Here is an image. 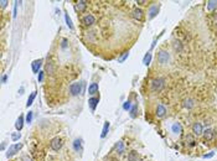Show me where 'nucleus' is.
<instances>
[{
  "instance_id": "1",
  "label": "nucleus",
  "mask_w": 217,
  "mask_h": 161,
  "mask_svg": "<svg viewBox=\"0 0 217 161\" xmlns=\"http://www.w3.org/2000/svg\"><path fill=\"white\" fill-rule=\"evenodd\" d=\"M169 61H170V53L165 51V50H160L158 52V62L160 65H168Z\"/></svg>"
},
{
  "instance_id": "2",
  "label": "nucleus",
  "mask_w": 217,
  "mask_h": 161,
  "mask_svg": "<svg viewBox=\"0 0 217 161\" xmlns=\"http://www.w3.org/2000/svg\"><path fill=\"white\" fill-rule=\"evenodd\" d=\"M165 86V79L164 78H155V79L151 81V89L154 92H159L164 88Z\"/></svg>"
},
{
  "instance_id": "3",
  "label": "nucleus",
  "mask_w": 217,
  "mask_h": 161,
  "mask_svg": "<svg viewBox=\"0 0 217 161\" xmlns=\"http://www.w3.org/2000/svg\"><path fill=\"white\" fill-rule=\"evenodd\" d=\"M82 87H83L82 82H74V83L70 86V93L72 94V96H78V94H81V92H82Z\"/></svg>"
},
{
  "instance_id": "4",
  "label": "nucleus",
  "mask_w": 217,
  "mask_h": 161,
  "mask_svg": "<svg viewBox=\"0 0 217 161\" xmlns=\"http://www.w3.org/2000/svg\"><path fill=\"white\" fill-rule=\"evenodd\" d=\"M23 147V144H14V145H11L9 149H8V152H6V156L8 158H11V156H14L16 152H19V150H21Z\"/></svg>"
},
{
  "instance_id": "5",
  "label": "nucleus",
  "mask_w": 217,
  "mask_h": 161,
  "mask_svg": "<svg viewBox=\"0 0 217 161\" xmlns=\"http://www.w3.org/2000/svg\"><path fill=\"white\" fill-rule=\"evenodd\" d=\"M159 7H160L159 4H153V5L149 7V11H148V14H149L148 18H149V20H153V19L158 15V12H159Z\"/></svg>"
},
{
  "instance_id": "6",
  "label": "nucleus",
  "mask_w": 217,
  "mask_h": 161,
  "mask_svg": "<svg viewBox=\"0 0 217 161\" xmlns=\"http://www.w3.org/2000/svg\"><path fill=\"white\" fill-rule=\"evenodd\" d=\"M50 145H51V149L53 151H58L62 147V145H63V143H62L61 138H53L51 140V144H50Z\"/></svg>"
},
{
  "instance_id": "7",
  "label": "nucleus",
  "mask_w": 217,
  "mask_h": 161,
  "mask_svg": "<svg viewBox=\"0 0 217 161\" xmlns=\"http://www.w3.org/2000/svg\"><path fill=\"white\" fill-rule=\"evenodd\" d=\"M56 69H57L56 65L53 63L52 61H48V62H47V65H46L45 72H46V73H48V74H51V76H53V74L56 73Z\"/></svg>"
},
{
  "instance_id": "8",
  "label": "nucleus",
  "mask_w": 217,
  "mask_h": 161,
  "mask_svg": "<svg viewBox=\"0 0 217 161\" xmlns=\"http://www.w3.org/2000/svg\"><path fill=\"white\" fill-rule=\"evenodd\" d=\"M82 22L86 25V26H91V25H93L96 22V18L93 15H86L85 18L82 19Z\"/></svg>"
},
{
  "instance_id": "9",
  "label": "nucleus",
  "mask_w": 217,
  "mask_h": 161,
  "mask_svg": "<svg viewBox=\"0 0 217 161\" xmlns=\"http://www.w3.org/2000/svg\"><path fill=\"white\" fill-rule=\"evenodd\" d=\"M42 65V60H35L34 62L31 63V68H32V72L34 73H39L40 72V67Z\"/></svg>"
},
{
  "instance_id": "10",
  "label": "nucleus",
  "mask_w": 217,
  "mask_h": 161,
  "mask_svg": "<svg viewBox=\"0 0 217 161\" xmlns=\"http://www.w3.org/2000/svg\"><path fill=\"white\" fill-rule=\"evenodd\" d=\"M98 102H99V98L98 97H92L88 99V104H89V108L92 111H94L96 108H97V105H98Z\"/></svg>"
},
{
  "instance_id": "11",
  "label": "nucleus",
  "mask_w": 217,
  "mask_h": 161,
  "mask_svg": "<svg viewBox=\"0 0 217 161\" xmlns=\"http://www.w3.org/2000/svg\"><path fill=\"white\" fill-rule=\"evenodd\" d=\"M173 48H174V51L177 52V53L182 52L184 46H182L181 41H180V40H174V41H173Z\"/></svg>"
},
{
  "instance_id": "12",
  "label": "nucleus",
  "mask_w": 217,
  "mask_h": 161,
  "mask_svg": "<svg viewBox=\"0 0 217 161\" xmlns=\"http://www.w3.org/2000/svg\"><path fill=\"white\" fill-rule=\"evenodd\" d=\"M192 133L195 135H200L203 133V128H202V124L201 123H195L192 125Z\"/></svg>"
},
{
  "instance_id": "13",
  "label": "nucleus",
  "mask_w": 217,
  "mask_h": 161,
  "mask_svg": "<svg viewBox=\"0 0 217 161\" xmlns=\"http://www.w3.org/2000/svg\"><path fill=\"white\" fill-rule=\"evenodd\" d=\"M155 114H156V117L158 118H162V117H165V114H166V108L162 104H159L156 107V111H155Z\"/></svg>"
},
{
  "instance_id": "14",
  "label": "nucleus",
  "mask_w": 217,
  "mask_h": 161,
  "mask_svg": "<svg viewBox=\"0 0 217 161\" xmlns=\"http://www.w3.org/2000/svg\"><path fill=\"white\" fill-rule=\"evenodd\" d=\"M132 16L136 20H141L143 19V11L140 9H138V7H135V9H133V11H132Z\"/></svg>"
},
{
  "instance_id": "15",
  "label": "nucleus",
  "mask_w": 217,
  "mask_h": 161,
  "mask_svg": "<svg viewBox=\"0 0 217 161\" xmlns=\"http://www.w3.org/2000/svg\"><path fill=\"white\" fill-rule=\"evenodd\" d=\"M171 130H173V133L174 134H176V135H179L182 131V128H181V124L180 123H174L173 124V126H171Z\"/></svg>"
},
{
  "instance_id": "16",
  "label": "nucleus",
  "mask_w": 217,
  "mask_h": 161,
  "mask_svg": "<svg viewBox=\"0 0 217 161\" xmlns=\"http://www.w3.org/2000/svg\"><path fill=\"white\" fill-rule=\"evenodd\" d=\"M98 89H99L98 83H91L89 87H88V93L89 94H96V93H98Z\"/></svg>"
},
{
  "instance_id": "17",
  "label": "nucleus",
  "mask_w": 217,
  "mask_h": 161,
  "mask_svg": "<svg viewBox=\"0 0 217 161\" xmlns=\"http://www.w3.org/2000/svg\"><path fill=\"white\" fill-rule=\"evenodd\" d=\"M23 126H24V117L20 115V117L18 118V120H16V123H15V128H16V130L20 131L23 129Z\"/></svg>"
},
{
  "instance_id": "18",
  "label": "nucleus",
  "mask_w": 217,
  "mask_h": 161,
  "mask_svg": "<svg viewBox=\"0 0 217 161\" xmlns=\"http://www.w3.org/2000/svg\"><path fill=\"white\" fill-rule=\"evenodd\" d=\"M73 149L76 151H82V140L81 139H74L73 141Z\"/></svg>"
},
{
  "instance_id": "19",
  "label": "nucleus",
  "mask_w": 217,
  "mask_h": 161,
  "mask_svg": "<svg viewBox=\"0 0 217 161\" xmlns=\"http://www.w3.org/2000/svg\"><path fill=\"white\" fill-rule=\"evenodd\" d=\"M203 138H205V140H211L212 138H214V131H212V129H206L203 130Z\"/></svg>"
},
{
  "instance_id": "20",
  "label": "nucleus",
  "mask_w": 217,
  "mask_h": 161,
  "mask_svg": "<svg viewBox=\"0 0 217 161\" xmlns=\"http://www.w3.org/2000/svg\"><path fill=\"white\" fill-rule=\"evenodd\" d=\"M184 107L187 109H191V108H194L195 107V101L194 99H185V102H184Z\"/></svg>"
},
{
  "instance_id": "21",
  "label": "nucleus",
  "mask_w": 217,
  "mask_h": 161,
  "mask_svg": "<svg viewBox=\"0 0 217 161\" xmlns=\"http://www.w3.org/2000/svg\"><path fill=\"white\" fill-rule=\"evenodd\" d=\"M86 6H87V1H85V0H81V1L77 3L76 9H77L78 11H83V10L86 9Z\"/></svg>"
},
{
  "instance_id": "22",
  "label": "nucleus",
  "mask_w": 217,
  "mask_h": 161,
  "mask_svg": "<svg viewBox=\"0 0 217 161\" xmlns=\"http://www.w3.org/2000/svg\"><path fill=\"white\" fill-rule=\"evenodd\" d=\"M115 150H117L118 154H123V152H124V144H123V141H118V143H117Z\"/></svg>"
},
{
  "instance_id": "23",
  "label": "nucleus",
  "mask_w": 217,
  "mask_h": 161,
  "mask_svg": "<svg viewBox=\"0 0 217 161\" xmlns=\"http://www.w3.org/2000/svg\"><path fill=\"white\" fill-rule=\"evenodd\" d=\"M217 7V1H215V0H210V1H207V10H215Z\"/></svg>"
},
{
  "instance_id": "24",
  "label": "nucleus",
  "mask_w": 217,
  "mask_h": 161,
  "mask_svg": "<svg viewBox=\"0 0 217 161\" xmlns=\"http://www.w3.org/2000/svg\"><path fill=\"white\" fill-rule=\"evenodd\" d=\"M108 130H109V123L106 122L104 123V126H103V130H102V134H101V138H106L108 134Z\"/></svg>"
},
{
  "instance_id": "25",
  "label": "nucleus",
  "mask_w": 217,
  "mask_h": 161,
  "mask_svg": "<svg viewBox=\"0 0 217 161\" xmlns=\"http://www.w3.org/2000/svg\"><path fill=\"white\" fill-rule=\"evenodd\" d=\"M150 62H151V53L148 52L147 55L144 56V58H143V63H144L145 66H149V65H150Z\"/></svg>"
},
{
  "instance_id": "26",
  "label": "nucleus",
  "mask_w": 217,
  "mask_h": 161,
  "mask_svg": "<svg viewBox=\"0 0 217 161\" xmlns=\"http://www.w3.org/2000/svg\"><path fill=\"white\" fill-rule=\"evenodd\" d=\"M138 159H139V156H138V154L135 151L129 152V155H128V160L129 161H138Z\"/></svg>"
},
{
  "instance_id": "27",
  "label": "nucleus",
  "mask_w": 217,
  "mask_h": 161,
  "mask_svg": "<svg viewBox=\"0 0 217 161\" xmlns=\"http://www.w3.org/2000/svg\"><path fill=\"white\" fill-rule=\"evenodd\" d=\"M65 20H66V24H67V26L70 30H73V24H72V20H71V18L68 16V14L65 15Z\"/></svg>"
},
{
  "instance_id": "28",
  "label": "nucleus",
  "mask_w": 217,
  "mask_h": 161,
  "mask_svg": "<svg viewBox=\"0 0 217 161\" xmlns=\"http://www.w3.org/2000/svg\"><path fill=\"white\" fill-rule=\"evenodd\" d=\"M186 143L189 144L190 146H194L195 143H196V140H195V138H194L192 135H187V136H186Z\"/></svg>"
},
{
  "instance_id": "29",
  "label": "nucleus",
  "mask_w": 217,
  "mask_h": 161,
  "mask_svg": "<svg viewBox=\"0 0 217 161\" xmlns=\"http://www.w3.org/2000/svg\"><path fill=\"white\" fill-rule=\"evenodd\" d=\"M35 97H36V92H32V93L30 94V97H29V99H27V103H26V107H27V108L32 104V102H34Z\"/></svg>"
},
{
  "instance_id": "30",
  "label": "nucleus",
  "mask_w": 217,
  "mask_h": 161,
  "mask_svg": "<svg viewBox=\"0 0 217 161\" xmlns=\"http://www.w3.org/2000/svg\"><path fill=\"white\" fill-rule=\"evenodd\" d=\"M128 56H129V52H128V51L123 52V53H122V56H120L119 58H118V62H120V63H122V62H124V61H126V60L128 58Z\"/></svg>"
},
{
  "instance_id": "31",
  "label": "nucleus",
  "mask_w": 217,
  "mask_h": 161,
  "mask_svg": "<svg viewBox=\"0 0 217 161\" xmlns=\"http://www.w3.org/2000/svg\"><path fill=\"white\" fill-rule=\"evenodd\" d=\"M136 110H138V105L134 104V105L132 107V109L129 110V111H130V117H132V118H135V117H136Z\"/></svg>"
},
{
  "instance_id": "32",
  "label": "nucleus",
  "mask_w": 217,
  "mask_h": 161,
  "mask_svg": "<svg viewBox=\"0 0 217 161\" xmlns=\"http://www.w3.org/2000/svg\"><path fill=\"white\" fill-rule=\"evenodd\" d=\"M123 109H124V110H130V109H132V103H130V101H127V102L123 103Z\"/></svg>"
},
{
  "instance_id": "33",
  "label": "nucleus",
  "mask_w": 217,
  "mask_h": 161,
  "mask_svg": "<svg viewBox=\"0 0 217 161\" xmlns=\"http://www.w3.org/2000/svg\"><path fill=\"white\" fill-rule=\"evenodd\" d=\"M32 122V111H29L27 115H26V123L30 124Z\"/></svg>"
},
{
  "instance_id": "34",
  "label": "nucleus",
  "mask_w": 217,
  "mask_h": 161,
  "mask_svg": "<svg viewBox=\"0 0 217 161\" xmlns=\"http://www.w3.org/2000/svg\"><path fill=\"white\" fill-rule=\"evenodd\" d=\"M44 77H45V72L40 71V72H39V77H37V79H39V82H42V81H44Z\"/></svg>"
},
{
  "instance_id": "35",
  "label": "nucleus",
  "mask_w": 217,
  "mask_h": 161,
  "mask_svg": "<svg viewBox=\"0 0 217 161\" xmlns=\"http://www.w3.org/2000/svg\"><path fill=\"white\" fill-rule=\"evenodd\" d=\"M20 136H21V135H20L19 133H14V134L11 135V139L14 140V141H16V140H19V139H20Z\"/></svg>"
},
{
  "instance_id": "36",
  "label": "nucleus",
  "mask_w": 217,
  "mask_h": 161,
  "mask_svg": "<svg viewBox=\"0 0 217 161\" xmlns=\"http://www.w3.org/2000/svg\"><path fill=\"white\" fill-rule=\"evenodd\" d=\"M8 5V1L6 0H1V1H0V6H1V9H4V7H5Z\"/></svg>"
},
{
  "instance_id": "37",
  "label": "nucleus",
  "mask_w": 217,
  "mask_h": 161,
  "mask_svg": "<svg viewBox=\"0 0 217 161\" xmlns=\"http://www.w3.org/2000/svg\"><path fill=\"white\" fill-rule=\"evenodd\" d=\"M215 155V152H210V154H206V155H203V159H210L212 158V156Z\"/></svg>"
},
{
  "instance_id": "38",
  "label": "nucleus",
  "mask_w": 217,
  "mask_h": 161,
  "mask_svg": "<svg viewBox=\"0 0 217 161\" xmlns=\"http://www.w3.org/2000/svg\"><path fill=\"white\" fill-rule=\"evenodd\" d=\"M18 1H16L15 3V6H14V18H15V16H16V12H18Z\"/></svg>"
},
{
  "instance_id": "39",
  "label": "nucleus",
  "mask_w": 217,
  "mask_h": 161,
  "mask_svg": "<svg viewBox=\"0 0 217 161\" xmlns=\"http://www.w3.org/2000/svg\"><path fill=\"white\" fill-rule=\"evenodd\" d=\"M61 46L63 47V48L67 46V40H66V39H62V45H61Z\"/></svg>"
},
{
  "instance_id": "40",
  "label": "nucleus",
  "mask_w": 217,
  "mask_h": 161,
  "mask_svg": "<svg viewBox=\"0 0 217 161\" xmlns=\"http://www.w3.org/2000/svg\"><path fill=\"white\" fill-rule=\"evenodd\" d=\"M23 161H32L31 158H29V156H24L23 158Z\"/></svg>"
},
{
  "instance_id": "41",
  "label": "nucleus",
  "mask_w": 217,
  "mask_h": 161,
  "mask_svg": "<svg viewBox=\"0 0 217 161\" xmlns=\"http://www.w3.org/2000/svg\"><path fill=\"white\" fill-rule=\"evenodd\" d=\"M6 79H8V76H3V78H1V82H3V83H5Z\"/></svg>"
},
{
  "instance_id": "42",
  "label": "nucleus",
  "mask_w": 217,
  "mask_h": 161,
  "mask_svg": "<svg viewBox=\"0 0 217 161\" xmlns=\"http://www.w3.org/2000/svg\"><path fill=\"white\" fill-rule=\"evenodd\" d=\"M147 1H144V0H139V1H136V4H140V5H143V4H145Z\"/></svg>"
},
{
  "instance_id": "43",
  "label": "nucleus",
  "mask_w": 217,
  "mask_h": 161,
  "mask_svg": "<svg viewBox=\"0 0 217 161\" xmlns=\"http://www.w3.org/2000/svg\"><path fill=\"white\" fill-rule=\"evenodd\" d=\"M23 92H24V88H20V90H19V94H23Z\"/></svg>"
}]
</instances>
